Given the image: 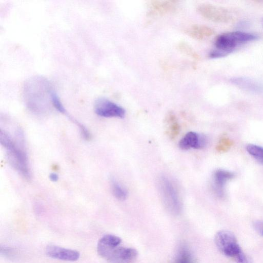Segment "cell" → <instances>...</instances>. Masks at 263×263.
<instances>
[{
	"label": "cell",
	"mask_w": 263,
	"mask_h": 263,
	"mask_svg": "<svg viewBox=\"0 0 263 263\" xmlns=\"http://www.w3.org/2000/svg\"><path fill=\"white\" fill-rule=\"evenodd\" d=\"M137 256L136 249L119 246L112 251L107 260L112 263H133Z\"/></svg>",
	"instance_id": "ba28073f"
},
{
	"label": "cell",
	"mask_w": 263,
	"mask_h": 263,
	"mask_svg": "<svg viewBox=\"0 0 263 263\" xmlns=\"http://www.w3.org/2000/svg\"><path fill=\"white\" fill-rule=\"evenodd\" d=\"M215 242L222 254L233 258L236 263H252L231 232L227 230L218 231L215 236Z\"/></svg>",
	"instance_id": "3957f363"
},
{
	"label": "cell",
	"mask_w": 263,
	"mask_h": 263,
	"mask_svg": "<svg viewBox=\"0 0 263 263\" xmlns=\"http://www.w3.org/2000/svg\"><path fill=\"white\" fill-rule=\"evenodd\" d=\"M120 237L112 235L106 234L99 240L97 245V251L102 257L107 259L112 251L119 247L121 243Z\"/></svg>",
	"instance_id": "9c48e42d"
},
{
	"label": "cell",
	"mask_w": 263,
	"mask_h": 263,
	"mask_svg": "<svg viewBox=\"0 0 263 263\" xmlns=\"http://www.w3.org/2000/svg\"><path fill=\"white\" fill-rule=\"evenodd\" d=\"M94 109L96 114L101 117L123 118L125 115L123 107L105 98H100L96 101Z\"/></svg>",
	"instance_id": "5b68a950"
},
{
	"label": "cell",
	"mask_w": 263,
	"mask_h": 263,
	"mask_svg": "<svg viewBox=\"0 0 263 263\" xmlns=\"http://www.w3.org/2000/svg\"><path fill=\"white\" fill-rule=\"evenodd\" d=\"M198 12L210 21L224 23L230 21L232 16L228 9L211 4H201L197 7Z\"/></svg>",
	"instance_id": "8992f818"
},
{
	"label": "cell",
	"mask_w": 263,
	"mask_h": 263,
	"mask_svg": "<svg viewBox=\"0 0 263 263\" xmlns=\"http://www.w3.org/2000/svg\"><path fill=\"white\" fill-rule=\"evenodd\" d=\"M262 23H263V18H262Z\"/></svg>",
	"instance_id": "cb8c5ba5"
},
{
	"label": "cell",
	"mask_w": 263,
	"mask_h": 263,
	"mask_svg": "<svg viewBox=\"0 0 263 263\" xmlns=\"http://www.w3.org/2000/svg\"><path fill=\"white\" fill-rule=\"evenodd\" d=\"M246 149L250 155L263 164V147L250 144L247 146Z\"/></svg>",
	"instance_id": "e0dca14e"
},
{
	"label": "cell",
	"mask_w": 263,
	"mask_h": 263,
	"mask_svg": "<svg viewBox=\"0 0 263 263\" xmlns=\"http://www.w3.org/2000/svg\"><path fill=\"white\" fill-rule=\"evenodd\" d=\"M186 33L193 38L202 40L212 35L214 33V31L211 27L205 25H193L186 29Z\"/></svg>",
	"instance_id": "4fadbf2b"
},
{
	"label": "cell",
	"mask_w": 263,
	"mask_h": 263,
	"mask_svg": "<svg viewBox=\"0 0 263 263\" xmlns=\"http://www.w3.org/2000/svg\"><path fill=\"white\" fill-rule=\"evenodd\" d=\"M111 188L114 195L120 200L126 198L127 193L126 190L115 179L111 180Z\"/></svg>",
	"instance_id": "2e32d148"
},
{
	"label": "cell",
	"mask_w": 263,
	"mask_h": 263,
	"mask_svg": "<svg viewBox=\"0 0 263 263\" xmlns=\"http://www.w3.org/2000/svg\"><path fill=\"white\" fill-rule=\"evenodd\" d=\"M230 82L239 88L254 93L263 92V85L258 81L247 77H236L231 78Z\"/></svg>",
	"instance_id": "8fae6325"
},
{
	"label": "cell",
	"mask_w": 263,
	"mask_h": 263,
	"mask_svg": "<svg viewBox=\"0 0 263 263\" xmlns=\"http://www.w3.org/2000/svg\"><path fill=\"white\" fill-rule=\"evenodd\" d=\"M176 2L172 1H153L151 7L153 12L158 14H164L173 11Z\"/></svg>",
	"instance_id": "5bb4252c"
},
{
	"label": "cell",
	"mask_w": 263,
	"mask_h": 263,
	"mask_svg": "<svg viewBox=\"0 0 263 263\" xmlns=\"http://www.w3.org/2000/svg\"><path fill=\"white\" fill-rule=\"evenodd\" d=\"M232 145V141L227 138H223L219 141L216 148L219 152H226L230 149Z\"/></svg>",
	"instance_id": "d6986e66"
},
{
	"label": "cell",
	"mask_w": 263,
	"mask_h": 263,
	"mask_svg": "<svg viewBox=\"0 0 263 263\" xmlns=\"http://www.w3.org/2000/svg\"><path fill=\"white\" fill-rule=\"evenodd\" d=\"M234 177V174L230 171L218 170L214 174L213 187L217 196L222 197L224 195L226 183Z\"/></svg>",
	"instance_id": "7c38bea8"
},
{
	"label": "cell",
	"mask_w": 263,
	"mask_h": 263,
	"mask_svg": "<svg viewBox=\"0 0 263 263\" xmlns=\"http://www.w3.org/2000/svg\"><path fill=\"white\" fill-rule=\"evenodd\" d=\"M15 139L5 130L0 129V143L6 151L10 164L26 179L30 178L28 157L25 148L24 135L20 128L15 132Z\"/></svg>",
	"instance_id": "6da1fadb"
},
{
	"label": "cell",
	"mask_w": 263,
	"mask_h": 263,
	"mask_svg": "<svg viewBox=\"0 0 263 263\" xmlns=\"http://www.w3.org/2000/svg\"><path fill=\"white\" fill-rule=\"evenodd\" d=\"M77 125L79 126L81 133L84 138L86 140L89 139L90 134L87 129L81 123H77Z\"/></svg>",
	"instance_id": "44dd1931"
},
{
	"label": "cell",
	"mask_w": 263,
	"mask_h": 263,
	"mask_svg": "<svg viewBox=\"0 0 263 263\" xmlns=\"http://www.w3.org/2000/svg\"><path fill=\"white\" fill-rule=\"evenodd\" d=\"M254 227L259 234L263 236V221H258L255 222Z\"/></svg>",
	"instance_id": "7402d4cb"
},
{
	"label": "cell",
	"mask_w": 263,
	"mask_h": 263,
	"mask_svg": "<svg viewBox=\"0 0 263 263\" xmlns=\"http://www.w3.org/2000/svg\"><path fill=\"white\" fill-rule=\"evenodd\" d=\"M206 143V137L201 134L191 132L187 133L180 141L179 147L182 149L187 150L191 148L200 149Z\"/></svg>",
	"instance_id": "30bf717a"
},
{
	"label": "cell",
	"mask_w": 263,
	"mask_h": 263,
	"mask_svg": "<svg viewBox=\"0 0 263 263\" xmlns=\"http://www.w3.org/2000/svg\"><path fill=\"white\" fill-rule=\"evenodd\" d=\"M257 38L255 34L240 31L221 33L215 39L214 56L216 58L224 57L231 53L238 45Z\"/></svg>",
	"instance_id": "7a4b0ae2"
},
{
	"label": "cell",
	"mask_w": 263,
	"mask_h": 263,
	"mask_svg": "<svg viewBox=\"0 0 263 263\" xmlns=\"http://www.w3.org/2000/svg\"><path fill=\"white\" fill-rule=\"evenodd\" d=\"M51 103L57 110L61 113L65 114V109L54 89H52L51 92Z\"/></svg>",
	"instance_id": "ac0fdd59"
},
{
	"label": "cell",
	"mask_w": 263,
	"mask_h": 263,
	"mask_svg": "<svg viewBox=\"0 0 263 263\" xmlns=\"http://www.w3.org/2000/svg\"><path fill=\"white\" fill-rule=\"evenodd\" d=\"M179 130V126L176 122L175 119L172 122L170 127V134L171 137H174L178 135Z\"/></svg>",
	"instance_id": "ffe728a7"
},
{
	"label": "cell",
	"mask_w": 263,
	"mask_h": 263,
	"mask_svg": "<svg viewBox=\"0 0 263 263\" xmlns=\"http://www.w3.org/2000/svg\"><path fill=\"white\" fill-rule=\"evenodd\" d=\"M174 263H195L194 256L190 250L185 246L179 249Z\"/></svg>",
	"instance_id": "9a60e30c"
},
{
	"label": "cell",
	"mask_w": 263,
	"mask_h": 263,
	"mask_svg": "<svg viewBox=\"0 0 263 263\" xmlns=\"http://www.w3.org/2000/svg\"><path fill=\"white\" fill-rule=\"evenodd\" d=\"M45 252L49 257L59 260L74 261L80 257L79 252L77 250L66 249L55 245H49L45 249Z\"/></svg>",
	"instance_id": "52a82bcc"
},
{
	"label": "cell",
	"mask_w": 263,
	"mask_h": 263,
	"mask_svg": "<svg viewBox=\"0 0 263 263\" xmlns=\"http://www.w3.org/2000/svg\"><path fill=\"white\" fill-rule=\"evenodd\" d=\"M158 188L163 204L171 214L177 215L181 211L182 206L178 193L174 184L165 176L158 179Z\"/></svg>",
	"instance_id": "277c9868"
},
{
	"label": "cell",
	"mask_w": 263,
	"mask_h": 263,
	"mask_svg": "<svg viewBox=\"0 0 263 263\" xmlns=\"http://www.w3.org/2000/svg\"><path fill=\"white\" fill-rule=\"evenodd\" d=\"M49 179L52 182H57L59 178V175L55 173H51L49 175Z\"/></svg>",
	"instance_id": "603a6c76"
}]
</instances>
